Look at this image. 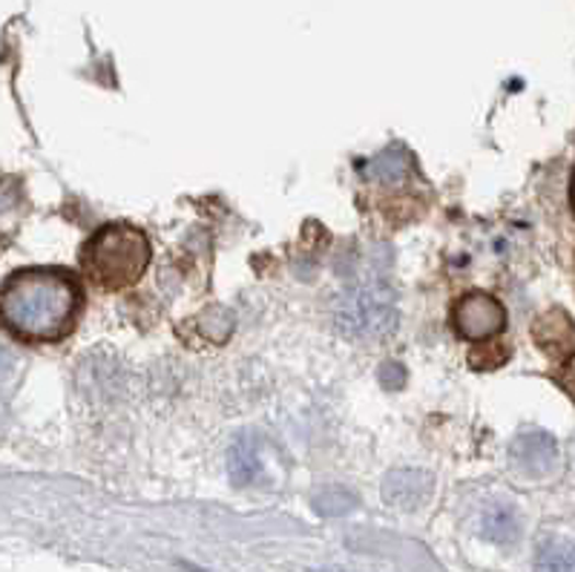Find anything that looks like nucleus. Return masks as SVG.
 I'll use <instances>...</instances> for the list:
<instances>
[{
	"mask_svg": "<svg viewBox=\"0 0 575 572\" xmlns=\"http://www.w3.org/2000/svg\"><path fill=\"white\" fill-rule=\"evenodd\" d=\"M334 320L348 340H366V343L386 340L398 331V294L386 279L368 276L340 294Z\"/></svg>",
	"mask_w": 575,
	"mask_h": 572,
	"instance_id": "3",
	"label": "nucleus"
},
{
	"mask_svg": "<svg viewBox=\"0 0 575 572\" xmlns=\"http://www.w3.org/2000/svg\"><path fill=\"white\" fill-rule=\"evenodd\" d=\"M513 464L529 478H547L559 466V443L550 432L529 428L513 441Z\"/></svg>",
	"mask_w": 575,
	"mask_h": 572,
	"instance_id": "5",
	"label": "nucleus"
},
{
	"mask_svg": "<svg viewBox=\"0 0 575 572\" xmlns=\"http://www.w3.org/2000/svg\"><path fill=\"white\" fill-rule=\"evenodd\" d=\"M84 311V285L67 267H18L3 279V325L21 343H61Z\"/></svg>",
	"mask_w": 575,
	"mask_h": 572,
	"instance_id": "1",
	"label": "nucleus"
},
{
	"mask_svg": "<svg viewBox=\"0 0 575 572\" xmlns=\"http://www.w3.org/2000/svg\"><path fill=\"white\" fill-rule=\"evenodd\" d=\"M570 205H573V214H575V170H573V182H570Z\"/></svg>",
	"mask_w": 575,
	"mask_h": 572,
	"instance_id": "14",
	"label": "nucleus"
},
{
	"mask_svg": "<svg viewBox=\"0 0 575 572\" xmlns=\"http://www.w3.org/2000/svg\"><path fill=\"white\" fill-rule=\"evenodd\" d=\"M354 506H357V497L340 487L325 489V492H320V495L314 497V510L320 512V515H329V518H334V515H343V512L354 510Z\"/></svg>",
	"mask_w": 575,
	"mask_h": 572,
	"instance_id": "12",
	"label": "nucleus"
},
{
	"mask_svg": "<svg viewBox=\"0 0 575 572\" xmlns=\"http://www.w3.org/2000/svg\"><path fill=\"white\" fill-rule=\"evenodd\" d=\"M435 481L423 469H398L383 481V497L400 510H417L432 495Z\"/></svg>",
	"mask_w": 575,
	"mask_h": 572,
	"instance_id": "7",
	"label": "nucleus"
},
{
	"mask_svg": "<svg viewBox=\"0 0 575 572\" xmlns=\"http://www.w3.org/2000/svg\"><path fill=\"white\" fill-rule=\"evenodd\" d=\"M532 336H536L538 348L550 357V363L575 354V322L561 308L541 313L532 325Z\"/></svg>",
	"mask_w": 575,
	"mask_h": 572,
	"instance_id": "6",
	"label": "nucleus"
},
{
	"mask_svg": "<svg viewBox=\"0 0 575 572\" xmlns=\"http://www.w3.org/2000/svg\"><path fill=\"white\" fill-rule=\"evenodd\" d=\"M363 176L371 179V182L400 184L417 176V168H414V159L406 147H389V150L363 164Z\"/></svg>",
	"mask_w": 575,
	"mask_h": 572,
	"instance_id": "8",
	"label": "nucleus"
},
{
	"mask_svg": "<svg viewBox=\"0 0 575 572\" xmlns=\"http://www.w3.org/2000/svg\"><path fill=\"white\" fill-rule=\"evenodd\" d=\"M228 474L237 487H248L262 474V451L256 435H239L228 451Z\"/></svg>",
	"mask_w": 575,
	"mask_h": 572,
	"instance_id": "9",
	"label": "nucleus"
},
{
	"mask_svg": "<svg viewBox=\"0 0 575 572\" xmlns=\"http://www.w3.org/2000/svg\"><path fill=\"white\" fill-rule=\"evenodd\" d=\"M536 572H575V544L547 538L536 552Z\"/></svg>",
	"mask_w": 575,
	"mask_h": 572,
	"instance_id": "10",
	"label": "nucleus"
},
{
	"mask_svg": "<svg viewBox=\"0 0 575 572\" xmlns=\"http://www.w3.org/2000/svg\"><path fill=\"white\" fill-rule=\"evenodd\" d=\"M153 260V244L147 233L130 221L101 225L81 251V267L95 288L118 294L145 276Z\"/></svg>",
	"mask_w": 575,
	"mask_h": 572,
	"instance_id": "2",
	"label": "nucleus"
},
{
	"mask_svg": "<svg viewBox=\"0 0 575 572\" xmlns=\"http://www.w3.org/2000/svg\"><path fill=\"white\" fill-rule=\"evenodd\" d=\"M550 377L555 380V386H559V389L575 403V354L559 359V363H552Z\"/></svg>",
	"mask_w": 575,
	"mask_h": 572,
	"instance_id": "13",
	"label": "nucleus"
},
{
	"mask_svg": "<svg viewBox=\"0 0 575 572\" xmlns=\"http://www.w3.org/2000/svg\"><path fill=\"white\" fill-rule=\"evenodd\" d=\"M506 325V306L490 290H467L452 306V331L469 343H490Z\"/></svg>",
	"mask_w": 575,
	"mask_h": 572,
	"instance_id": "4",
	"label": "nucleus"
},
{
	"mask_svg": "<svg viewBox=\"0 0 575 572\" xmlns=\"http://www.w3.org/2000/svg\"><path fill=\"white\" fill-rule=\"evenodd\" d=\"M483 538H490L492 544H501V547H509V544L518 541V518L509 506H492L486 515H483Z\"/></svg>",
	"mask_w": 575,
	"mask_h": 572,
	"instance_id": "11",
	"label": "nucleus"
}]
</instances>
